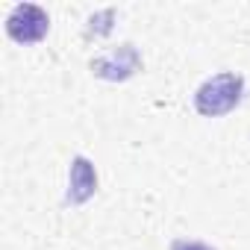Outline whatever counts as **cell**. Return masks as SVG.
<instances>
[{
	"label": "cell",
	"mask_w": 250,
	"mask_h": 250,
	"mask_svg": "<svg viewBox=\"0 0 250 250\" xmlns=\"http://www.w3.org/2000/svg\"><path fill=\"white\" fill-rule=\"evenodd\" d=\"M112 18H115V9H103V12L91 15L88 18V36H106L112 30V24H109Z\"/></svg>",
	"instance_id": "5"
},
{
	"label": "cell",
	"mask_w": 250,
	"mask_h": 250,
	"mask_svg": "<svg viewBox=\"0 0 250 250\" xmlns=\"http://www.w3.org/2000/svg\"><path fill=\"white\" fill-rule=\"evenodd\" d=\"M47 30H50V18L36 3H18L6 18V33L18 44H36L47 36Z\"/></svg>",
	"instance_id": "2"
},
{
	"label": "cell",
	"mask_w": 250,
	"mask_h": 250,
	"mask_svg": "<svg viewBox=\"0 0 250 250\" xmlns=\"http://www.w3.org/2000/svg\"><path fill=\"white\" fill-rule=\"evenodd\" d=\"M139 68H142V56L133 44H121V47H115L91 62V74L100 80H112V83L130 80Z\"/></svg>",
	"instance_id": "3"
},
{
	"label": "cell",
	"mask_w": 250,
	"mask_h": 250,
	"mask_svg": "<svg viewBox=\"0 0 250 250\" xmlns=\"http://www.w3.org/2000/svg\"><path fill=\"white\" fill-rule=\"evenodd\" d=\"M97 191V171L85 156H74L71 168H68V194L65 203L68 206H83L85 200H91Z\"/></svg>",
	"instance_id": "4"
},
{
	"label": "cell",
	"mask_w": 250,
	"mask_h": 250,
	"mask_svg": "<svg viewBox=\"0 0 250 250\" xmlns=\"http://www.w3.org/2000/svg\"><path fill=\"white\" fill-rule=\"evenodd\" d=\"M244 100V77L238 71H221L206 77L194 91V109L203 118H221Z\"/></svg>",
	"instance_id": "1"
},
{
	"label": "cell",
	"mask_w": 250,
	"mask_h": 250,
	"mask_svg": "<svg viewBox=\"0 0 250 250\" xmlns=\"http://www.w3.org/2000/svg\"><path fill=\"white\" fill-rule=\"evenodd\" d=\"M168 250H215V247L206 241H197V238H174Z\"/></svg>",
	"instance_id": "6"
}]
</instances>
